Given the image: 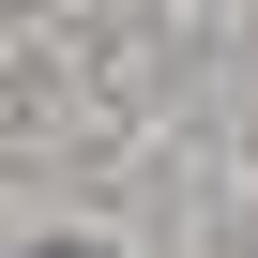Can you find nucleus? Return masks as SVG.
Instances as JSON below:
<instances>
[{"label":"nucleus","instance_id":"obj_1","mask_svg":"<svg viewBox=\"0 0 258 258\" xmlns=\"http://www.w3.org/2000/svg\"><path fill=\"white\" fill-rule=\"evenodd\" d=\"M46 258H76V243H46Z\"/></svg>","mask_w":258,"mask_h":258}]
</instances>
